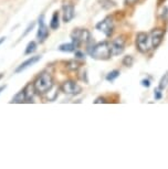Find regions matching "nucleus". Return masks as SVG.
<instances>
[{"label": "nucleus", "mask_w": 168, "mask_h": 169, "mask_svg": "<svg viewBox=\"0 0 168 169\" xmlns=\"http://www.w3.org/2000/svg\"><path fill=\"white\" fill-rule=\"evenodd\" d=\"M120 74H121V72H120L118 70H113V71H111V72L106 75V81L112 82V81H114L115 79H117V77L120 76Z\"/></svg>", "instance_id": "nucleus-17"}, {"label": "nucleus", "mask_w": 168, "mask_h": 169, "mask_svg": "<svg viewBox=\"0 0 168 169\" xmlns=\"http://www.w3.org/2000/svg\"><path fill=\"white\" fill-rule=\"evenodd\" d=\"M71 38L72 43L75 45V48H77L82 43H88L91 41V33L86 29H77L72 32Z\"/></svg>", "instance_id": "nucleus-3"}, {"label": "nucleus", "mask_w": 168, "mask_h": 169, "mask_svg": "<svg viewBox=\"0 0 168 169\" xmlns=\"http://www.w3.org/2000/svg\"><path fill=\"white\" fill-rule=\"evenodd\" d=\"M4 40H6V38H4V36H2V38H0V44L2 43V42H4Z\"/></svg>", "instance_id": "nucleus-27"}, {"label": "nucleus", "mask_w": 168, "mask_h": 169, "mask_svg": "<svg viewBox=\"0 0 168 169\" xmlns=\"http://www.w3.org/2000/svg\"><path fill=\"white\" fill-rule=\"evenodd\" d=\"M161 90H159V89H156V90H155L154 96H155V100H156V101H159L161 97H163V94H161Z\"/></svg>", "instance_id": "nucleus-21"}, {"label": "nucleus", "mask_w": 168, "mask_h": 169, "mask_svg": "<svg viewBox=\"0 0 168 169\" xmlns=\"http://www.w3.org/2000/svg\"><path fill=\"white\" fill-rule=\"evenodd\" d=\"M62 91L65 94H70V95H75V94L81 93V86L79 84H77L73 81H66V82L63 83L62 85Z\"/></svg>", "instance_id": "nucleus-8"}, {"label": "nucleus", "mask_w": 168, "mask_h": 169, "mask_svg": "<svg viewBox=\"0 0 168 169\" xmlns=\"http://www.w3.org/2000/svg\"><path fill=\"white\" fill-rule=\"evenodd\" d=\"M34 89H36V92L38 93H47L51 90L52 86H53V81H52V76L49 74V73L44 72L42 73L34 82Z\"/></svg>", "instance_id": "nucleus-2"}, {"label": "nucleus", "mask_w": 168, "mask_h": 169, "mask_svg": "<svg viewBox=\"0 0 168 169\" xmlns=\"http://www.w3.org/2000/svg\"><path fill=\"white\" fill-rule=\"evenodd\" d=\"M149 36L145 32H139L136 36V47L142 53H146L149 50Z\"/></svg>", "instance_id": "nucleus-4"}, {"label": "nucleus", "mask_w": 168, "mask_h": 169, "mask_svg": "<svg viewBox=\"0 0 168 169\" xmlns=\"http://www.w3.org/2000/svg\"><path fill=\"white\" fill-rule=\"evenodd\" d=\"M75 58H77V59H82V60H83V59H85V55H84V54L82 53L81 51H75Z\"/></svg>", "instance_id": "nucleus-23"}, {"label": "nucleus", "mask_w": 168, "mask_h": 169, "mask_svg": "<svg viewBox=\"0 0 168 169\" xmlns=\"http://www.w3.org/2000/svg\"><path fill=\"white\" fill-rule=\"evenodd\" d=\"M36 50H37V43H36L34 41H31V42H29L28 45H27V49H26V51H25V54H31V53H33Z\"/></svg>", "instance_id": "nucleus-18"}, {"label": "nucleus", "mask_w": 168, "mask_h": 169, "mask_svg": "<svg viewBox=\"0 0 168 169\" xmlns=\"http://www.w3.org/2000/svg\"><path fill=\"white\" fill-rule=\"evenodd\" d=\"M95 104H99V103H105V98L104 97H99L94 101Z\"/></svg>", "instance_id": "nucleus-25"}, {"label": "nucleus", "mask_w": 168, "mask_h": 169, "mask_svg": "<svg viewBox=\"0 0 168 169\" xmlns=\"http://www.w3.org/2000/svg\"><path fill=\"white\" fill-rule=\"evenodd\" d=\"M1 76H2V75H1V74H0V79H1Z\"/></svg>", "instance_id": "nucleus-29"}, {"label": "nucleus", "mask_w": 168, "mask_h": 169, "mask_svg": "<svg viewBox=\"0 0 168 169\" xmlns=\"http://www.w3.org/2000/svg\"><path fill=\"white\" fill-rule=\"evenodd\" d=\"M41 59L40 55H37V57H31L30 59H28L27 61H25L23 63H21V64L19 65L18 68H16V73H19L21 72V71H23V70H26L27 68H29V66H31V65H33L34 63H37L39 60Z\"/></svg>", "instance_id": "nucleus-11"}, {"label": "nucleus", "mask_w": 168, "mask_h": 169, "mask_svg": "<svg viewBox=\"0 0 168 169\" xmlns=\"http://www.w3.org/2000/svg\"><path fill=\"white\" fill-rule=\"evenodd\" d=\"M4 89H6V85H4V86H1V87H0V93H1V91H4Z\"/></svg>", "instance_id": "nucleus-28"}, {"label": "nucleus", "mask_w": 168, "mask_h": 169, "mask_svg": "<svg viewBox=\"0 0 168 169\" xmlns=\"http://www.w3.org/2000/svg\"><path fill=\"white\" fill-rule=\"evenodd\" d=\"M33 27H34V23H33V22H32V23H31V25H29V27H28V28H27V30H26V32L23 33V36H27V34H28V33H29V32H30V30L32 29Z\"/></svg>", "instance_id": "nucleus-24"}, {"label": "nucleus", "mask_w": 168, "mask_h": 169, "mask_svg": "<svg viewBox=\"0 0 168 169\" xmlns=\"http://www.w3.org/2000/svg\"><path fill=\"white\" fill-rule=\"evenodd\" d=\"M59 50L62 52H73L75 50V45L73 43H64L59 47Z\"/></svg>", "instance_id": "nucleus-14"}, {"label": "nucleus", "mask_w": 168, "mask_h": 169, "mask_svg": "<svg viewBox=\"0 0 168 169\" xmlns=\"http://www.w3.org/2000/svg\"><path fill=\"white\" fill-rule=\"evenodd\" d=\"M165 31L163 29H154L152 30L149 36L150 40V45L153 49H157L159 45H161V41H163V38H164Z\"/></svg>", "instance_id": "nucleus-7"}, {"label": "nucleus", "mask_w": 168, "mask_h": 169, "mask_svg": "<svg viewBox=\"0 0 168 169\" xmlns=\"http://www.w3.org/2000/svg\"><path fill=\"white\" fill-rule=\"evenodd\" d=\"M167 86H168V71L165 73L164 75H163V77L161 79V81H159L158 89L163 91V90H165V89H166Z\"/></svg>", "instance_id": "nucleus-15"}, {"label": "nucleus", "mask_w": 168, "mask_h": 169, "mask_svg": "<svg viewBox=\"0 0 168 169\" xmlns=\"http://www.w3.org/2000/svg\"><path fill=\"white\" fill-rule=\"evenodd\" d=\"M74 18V7L72 4H66L63 6V20L64 22H70Z\"/></svg>", "instance_id": "nucleus-10"}, {"label": "nucleus", "mask_w": 168, "mask_h": 169, "mask_svg": "<svg viewBox=\"0 0 168 169\" xmlns=\"http://www.w3.org/2000/svg\"><path fill=\"white\" fill-rule=\"evenodd\" d=\"M133 63H134V59H133V57H131V55H126V57L123 59V64H124L125 66H132Z\"/></svg>", "instance_id": "nucleus-20"}, {"label": "nucleus", "mask_w": 168, "mask_h": 169, "mask_svg": "<svg viewBox=\"0 0 168 169\" xmlns=\"http://www.w3.org/2000/svg\"><path fill=\"white\" fill-rule=\"evenodd\" d=\"M25 101H26V95H25V92L21 91V92H19L17 95L13 96L11 103H22V102H25Z\"/></svg>", "instance_id": "nucleus-16"}, {"label": "nucleus", "mask_w": 168, "mask_h": 169, "mask_svg": "<svg viewBox=\"0 0 168 169\" xmlns=\"http://www.w3.org/2000/svg\"><path fill=\"white\" fill-rule=\"evenodd\" d=\"M25 92V95H26V101H31L34 96V93H36V89H34V85H31V84H28L26 86V89L23 90Z\"/></svg>", "instance_id": "nucleus-12"}, {"label": "nucleus", "mask_w": 168, "mask_h": 169, "mask_svg": "<svg viewBox=\"0 0 168 169\" xmlns=\"http://www.w3.org/2000/svg\"><path fill=\"white\" fill-rule=\"evenodd\" d=\"M48 34H49V30H48V27L44 23V17L41 16L39 18V30H38V40L40 42H43L44 40L47 39Z\"/></svg>", "instance_id": "nucleus-9"}, {"label": "nucleus", "mask_w": 168, "mask_h": 169, "mask_svg": "<svg viewBox=\"0 0 168 169\" xmlns=\"http://www.w3.org/2000/svg\"><path fill=\"white\" fill-rule=\"evenodd\" d=\"M138 0H125V2L127 4H136Z\"/></svg>", "instance_id": "nucleus-26"}, {"label": "nucleus", "mask_w": 168, "mask_h": 169, "mask_svg": "<svg viewBox=\"0 0 168 169\" xmlns=\"http://www.w3.org/2000/svg\"><path fill=\"white\" fill-rule=\"evenodd\" d=\"M60 25V21H59V12H54L52 16L51 22H50V28L53 30H56Z\"/></svg>", "instance_id": "nucleus-13"}, {"label": "nucleus", "mask_w": 168, "mask_h": 169, "mask_svg": "<svg viewBox=\"0 0 168 169\" xmlns=\"http://www.w3.org/2000/svg\"><path fill=\"white\" fill-rule=\"evenodd\" d=\"M88 53L96 60H107L111 58V48L109 42H100L93 47L88 48Z\"/></svg>", "instance_id": "nucleus-1"}, {"label": "nucleus", "mask_w": 168, "mask_h": 169, "mask_svg": "<svg viewBox=\"0 0 168 169\" xmlns=\"http://www.w3.org/2000/svg\"><path fill=\"white\" fill-rule=\"evenodd\" d=\"M101 6L104 9H110V8L115 7V4L113 0H101Z\"/></svg>", "instance_id": "nucleus-19"}, {"label": "nucleus", "mask_w": 168, "mask_h": 169, "mask_svg": "<svg viewBox=\"0 0 168 169\" xmlns=\"http://www.w3.org/2000/svg\"><path fill=\"white\" fill-rule=\"evenodd\" d=\"M142 85L144 87H146V89H148V87L150 86V81L148 79H144V80H142Z\"/></svg>", "instance_id": "nucleus-22"}, {"label": "nucleus", "mask_w": 168, "mask_h": 169, "mask_svg": "<svg viewBox=\"0 0 168 169\" xmlns=\"http://www.w3.org/2000/svg\"><path fill=\"white\" fill-rule=\"evenodd\" d=\"M125 42L126 41H125L124 36H118L116 39H114L110 43L112 55H118V54L123 53L125 49Z\"/></svg>", "instance_id": "nucleus-6"}, {"label": "nucleus", "mask_w": 168, "mask_h": 169, "mask_svg": "<svg viewBox=\"0 0 168 169\" xmlns=\"http://www.w3.org/2000/svg\"><path fill=\"white\" fill-rule=\"evenodd\" d=\"M96 29L103 32L106 36H111L112 33H113V29H114V25H113V20L107 17L104 20L100 21L97 25H96Z\"/></svg>", "instance_id": "nucleus-5"}]
</instances>
